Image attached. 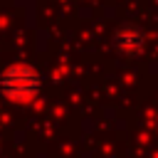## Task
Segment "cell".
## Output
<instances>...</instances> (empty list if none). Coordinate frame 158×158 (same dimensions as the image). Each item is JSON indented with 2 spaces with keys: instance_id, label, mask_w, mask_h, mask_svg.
Here are the masks:
<instances>
[{
  "instance_id": "7a4b0ae2",
  "label": "cell",
  "mask_w": 158,
  "mask_h": 158,
  "mask_svg": "<svg viewBox=\"0 0 158 158\" xmlns=\"http://www.w3.org/2000/svg\"><path fill=\"white\" fill-rule=\"evenodd\" d=\"M114 44L123 54H138L146 47V32L133 22H123L114 32Z\"/></svg>"
},
{
  "instance_id": "6da1fadb",
  "label": "cell",
  "mask_w": 158,
  "mask_h": 158,
  "mask_svg": "<svg viewBox=\"0 0 158 158\" xmlns=\"http://www.w3.org/2000/svg\"><path fill=\"white\" fill-rule=\"evenodd\" d=\"M42 84V74L32 64H10L0 72V94L15 104H27L37 99Z\"/></svg>"
}]
</instances>
